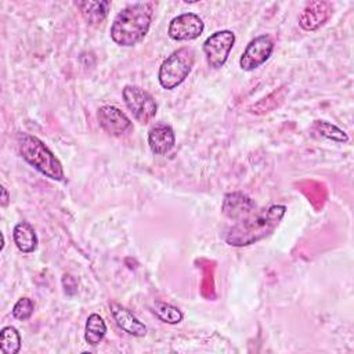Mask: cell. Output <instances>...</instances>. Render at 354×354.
<instances>
[{
	"mask_svg": "<svg viewBox=\"0 0 354 354\" xmlns=\"http://www.w3.org/2000/svg\"><path fill=\"white\" fill-rule=\"evenodd\" d=\"M123 100L129 111L133 113V118L138 123L147 124L155 118L158 111L156 101L144 88L131 84L126 86L123 88Z\"/></svg>",
	"mask_w": 354,
	"mask_h": 354,
	"instance_id": "obj_5",
	"label": "cell"
},
{
	"mask_svg": "<svg viewBox=\"0 0 354 354\" xmlns=\"http://www.w3.org/2000/svg\"><path fill=\"white\" fill-rule=\"evenodd\" d=\"M152 14V3L148 1H137L126 6L113 18L109 29L111 39L122 47L136 46L148 33Z\"/></svg>",
	"mask_w": 354,
	"mask_h": 354,
	"instance_id": "obj_2",
	"label": "cell"
},
{
	"mask_svg": "<svg viewBox=\"0 0 354 354\" xmlns=\"http://www.w3.org/2000/svg\"><path fill=\"white\" fill-rule=\"evenodd\" d=\"M274 50V40L270 35H260L256 36L249 41L245 51L239 58V66L243 71H254L256 68L261 66L272 54Z\"/></svg>",
	"mask_w": 354,
	"mask_h": 354,
	"instance_id": "obj_7",
	"label": "cell"
},
{
	"mask_svg": "<svg viewBox=\"0 0 354 354\" xmlns=\"http://www.w3.org/2000/svg\"><path fill=\"white\" fill-rule=\"evenodd\" d=\"M205 24L202 18L194 12H184L174 17L167 28V35L176 41L194 40L202 35Z\"/></svg>",
	"mask_w": 354,
	"mask_h": 354,
	"instance_id": "obj_8",
	"label": "cell"
},
{
	"mask_svg": "<svg viewBox=\"0 0 354 354\" xmlns=\"http://www.w3.org/2000/svg\"><path fill=\"white\" fill-rule=\"evenodd\" d=\"M152 313L163 322L170 324V325H176L178 322L183 321V313L180 308H177L176 306H171L169 303L156 300L152 304Z\"/></svg>",
	"mask_w": 354,
	"mask_h": 354,
	"instance_id": "obj_18",
	"label": "cell"
},
{
	"mask_svg": "<svg viewBox=\"0 0 354 354\" xmlns=\"http://www.w3.org/2000/svg\"><path fill=\"white\" fill-rule=\"evenodd\" d=\"M111 313L116 322V325L126 333L142 337L147 335V326L144 322H141L130 310L123 307L119 303H111Z\"/></svg>",
	"mask_w": 354,
	"mask_h": 354,
	"instance_id": "obj_12",
	"label": "cell"
},
{
	"mask_svg": "<svg viewBox=\"0 0 354 354\" xmlns=\"http://www.w3.org/2000/svg\"><path fill=\"white\" fill-rule=\"evenodd\" d=\"M12 239H14L17 249L22 253H32L37 248L36 231L26 221H21L14 227Z\"/></svg>",
	"mask_w": 354,
	"mask_h": 354,
	"instance_id": "obj_14",
	"label": "cell"
},
{
	"mask_svg": "<svg viewBox=\"0 0 354 354\" xmlns=\"http://www.w3.org/2000/svg\"><path fill=\"white\" fill-rule=\"evenodd\" d=\"M235 43V33L232 30L224 29L212 33L203 41V54L206 62L210 68L218 69L224 66L232 47Z\"/></svg>",
	"mask_w": 354,
	"mask_h": 354,
	"instance_id": "obj_6",
	"label": "cell"
},
{
	"mask_svg": "<svg viewBox=\"0 0 354 354\" xmlns=\"http://www.w3.org/2000/svg\"><path fill=\"white\" fill-rule=\"evenodd\" d=\"M76 4L83 18L91 25L101 24L111 8V1H79Z\"/></svg>",
	"mask_w": 354,
	"mask_h": 354,
	"instance_id": "obj_15",
	"label": "cell"
},
{
	"mask_svg": "<svg viewBox=\"0 0 354 354\" xmlns=\"http://www.w3.org/2000/svg\"><path fill=\"white\" fill-rule=\"evenodd\" d=\"M35 311V303L29 297H21L12 307V317L19 321H25L30 318Z\"/></svg>",
	"mask_w": 354,
	"mask_h": 354,
	"instance_id": "obj_20",
	"label": "cell"
},
{
	"mask_svg": "<svg viewBox=\"0 0 354 354\" xmlns=\"http://www.w3.org/2000/svg\"><path fill=\"white\" fill-rule=\"evenodd\" d=\"M106 333V324L98 314H90L86 321L84 340L90 346H98Z\"/></svg>",
	"mask_w": 354,
	"mask_h": 354,
	"instance_id": "obj_16",
	"label": "cell"
},
{
	"mask_svg": "<svg viewBox=\"0 0 354 354\" xmlns=\"http://www.w3.org/2000/svg\"><path fill=\"white\" fill-rule=\"evenodd\" d=\"M176 136L169 124H156L148 133V145L156 155H165L173 149Z\"/></svg>",
	"mask_w": 354,
	"mask_h": 354,
	"instance_id": "obj_13",
	"label": "cell"
},
{
	"mask_svg": "<svg viewBox=\"0 0 354 354\" xmlns=\"http://www.w3.org/2000/svg\"><path fill=\"white\" fill-rule=\"evenodd\" d=\"M313 129L317 133H319L322 137L329 138L332 141H336V142H347L348 141V136L342 129H339L337 126H335L329 122L315 120L313 124Z\"/></svg>",
	"mask_w": 354,
	"mask_h": 354,
	"instance_id": "obj_19",
	"label": "cell"
},
{
	"mask_svg": "<svg viewBox=\"0 0 354 354\" xmlns=\"http://www.w3.org/2000/svg\"><path fill=\"white\" fill-rule=\"evenodd\" d=\"M333 7L329 1L315 0L306 4L303 8L300 17H299V25L304 30H317L322 25L326 24V21L332 17Z\"/></svg>",
	"mask_w": 354,
	"mask_h": 354,
	"instance_id": "obj_10",
	"label": "cell"
},
{
	"mask_svg": "<svg viewBox=\"0 0 354 354\" xmlns=\"http://www.w3.org/2000/svg\"><path fill=\"white\" fill-rule=\"evenodd\" d=\"M195 62V53L189 47H181L173 51L160 65L158 72L159 83L166 90L180 86L191 73Z\"/></svg>",
	"mask_w": 354,
	"mask_h": 354,
	"instance_id": "obj_4",
	"label": "cell"
},
{
	"mask_svg": "<svg viewBox=\"0 0 354 354\" xmlns=\"http://www.w3.org/2000/svg\"><path fill=\"white\" fill-rule=\"evenodd\" d=\"M18 149L21 156L43 176L55 181L64 180L65 174L61 162L37 137L21 133L18 136Z\"/></svg>",
	"mask_w": 354,
	"mask_h": 354,
	"instance_id": "obj_3",
	"label": "cell"
},
{
	"mask_svg": "<svg viewBox=\"0 0 354 354\" xmlns=\"http://www.w3.org/2000/svg\"><path fill=\"white\" fill-rule=\"evenodd\" d=\"M97 119L102 130L113 137H122L133 129V123L127 115L113 105L101 106L97 111Z\"/></svg>",
	"mask_w": 354,
	"mask_h": 354,
	"instance_id": "obj_9",
	"label": "cell"
},
{
	"mask_svg": "<svg viewBox=\"0 0 354 354\" xmlns=\"http://www.w3.org/2000/svg\"><path fill=\"white\" fill-rule=\"evenodd\" d=\"M21 350L19 332L8 325L0 330V351L3 354H17Z\"/></svg>",
	"mask_w": 354,
	"mask_h": 354,
	"instance_id": "obj_17",
	"label": "cell"
},
{
	"mask_svg": "<svg viewBox=\"0 0 354 354\" xmlns=\"http://www.w3.org/2000/svg\"><path fill=\"white\" fill-rule=\"evenodd\" d=\"M0 199H1L0 203H1L3 207H6L8 205V202H10V194H8V191H7V188L4 185H1V198Z\"/></svg>",
	"mask_w": 354,
	"mask_h": 354,
	"instance_id": "obj_21",
	"label": "cell"
},
{
	"mask_svg": "<svg viewBox=\"0 0 354 354\" xmlns=\"http://www.w3.org/2000/svg\"><path fill=\"white\" fill-rule=\"evenodd\" d=\"M256 209L254 201L248 196L243 192L235 191V192H228L225 194L221 205V212L225 217L231 220H242L248 216L252 214V212Z\"/></svg>",
	"mask_w": 354,
	"mask_h": 354,
	"instance_id": "obj_11",
	"label": "cell"
},
{
	"mask_svg": "<svg viewBox=\"0 0 354 354\" xmlns=\"http://www.w3.org/2000/svg\"><path fill=\"white\" fill-rule=\"evenodd\" d=\"M285 212L286 207L283 205H272L254 216H248L234 224L224 239L230 246L235 248L253 245L268 236L278 227Z\"/></svg>",
	"mask_w": 354,
	"mask_h": 354,
	"instance_id": "obj_1",
	"label": "cell"
}]
</instances>
